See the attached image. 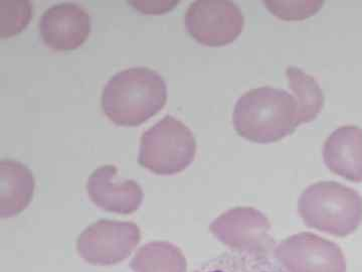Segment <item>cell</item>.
Masks as SVG:
<instances>
[{
  "mask_svg": "<svg viewBox=\"0 0 362 272\" xmlns=\"http://www.w3.org/2000/svg\"><path fill=\"white\" fill-rule=\"evenodd\" d=\"M168 99L165 81L157 72L138 67L117 73L105 85L102 109L120 126H137L163 108Z\"/></svg>",
  "mask_w": 362,
  "mask_h": 272,
  "instance_id": "cell-1",
  "label": "cell"
},
{
  "mask_svg": "<svg viewBox=\"0 0 362 272\" xmlns=\"http://www.w3.org/2000/svg\"><path fill=\"white\" fill-rule=\"evenodd\" d=\"M233 120L240 136L258 143L278 142L299 125L294 97L271 87L245 93L235 104Z\"/></svg>",
  "mask_w": 362,
  "mask_h": 272,
  "instance_id": "cell-2",
  "label": "cell"
},
{
  "mask_svg": "<svg viewBox=\"0 0 362 272\" xmlns=\"http://www.w3.org/2000/svg\"><path fill=\"white\" fill-rule=\"evenodd\" d=\"M299 210L309 226L333 235L346 236L361 224L362 198L352 188L335 181H323L305 191Z\"/></svg>",
  "mask_w": 362,
  "mask_h": 272,
  "instance_id": "cell-3",
  "label": "cell"
},
{
  "mask_svg": "<svg viewBox=\"0 0 362 272\" xmlns=\"http://www.w3.org/2000/svg\"><path fill=\"white\" fill-rule=\"evenodd\" d=\"M197 143L185 124L168 115L142 135L139 164L157 175H173L192 164Z\"/></svg>",
  "mask_w": 362,
  "mask_h": 272,
  "instance_id": "cell-4",
  "label": "cell"
},
{
  "mask_svg": "<svg viewBox=\"0 0 362 272\" xmlns=\"http://www.w3.org/2000/svg\"><path fill=\"white\" fill-rule=\"evenodd\" d=\"M244 16L237 4L228 0H197L185 13V26L194 40L209 47L235 40L244 28Z\"/></svg>",
  "mask_w": 362,
  "mask_h": 272,
  "instance_id": "cell-5",
  "label": "cell"
},
{
  "mask_svg": "<svg viewBox=\"0 0 362 272\" xmlns=\"http://www.w3.org/2000/svg\"><path fill=\"white\" fill-rule=\"evenodd\" d=\"M139 240V228L132 222L101 220L81 234L78 250L90 264L110 266L125 259Z\"/></svg>",
  "mask_w": 362,
  "mask_h": 272,
  "instance_id": "cell-6",
  "label": "cell"
},
{
  "mask_svg": "<svg viewBox=\"0 0 362 272\" xmlns=\"http://www.w3.org/2000/svg\"><path fill=\"white\" fill-rule=\"evenodd\" d=\"M92 28L90 14L76 4L49 7L40 18V37L54 51H71L88 39Z\"/></svg>",
  "mask_w": 362,
  "mask_h": 272,
  "instance_id": "cell-7",
  "label": "cell"
},
{
  "mask_svg": "<svg viewBox=\"0 0 362 272\" xmlns=\"http://www.w3.org/2000/svg\"><path fill=\"white\" fill-rule=\"evenodd\" d=\"M87 191L94 204L115 213H133L142 203L140 186L132 180H119L114 166L96 169L88 180Z\"/></svg>",
  "mask_w": 362,
  "mask_h": 272,
  "instance_id": "cell-8",
  "label": "cell"
},
{
  "mask_svg": "<svg viewBox=\"0 0 362 272\" xmlns=\"http://www.w3.org/2000/svg\"><path fill=\"white\" fill-rule=\"evenodd\" d=\"M328 169L349 181H362V130L342 126L333 131L324 144Z\"/></svg>",
  "mask_w": 362,
  "mask_h": 272,
  "instance_id": "cell-9",
  "label": "cell"
},
{
  "mask_svg": "<svg viewBox=\"0 0 362 272\" xmlns=\"http://www.w3.org/2000/svg\"><path fill=\"white\" fill-rule=\"evenodd\" d=\"M35 178L30 169L18 162H0V216L13 217L30 204Z\"/></svg>",
  "mask_w": 362,
  "mask_h": 272,
  "instance_id": "cell-10",
  "label": "cell"
},
{
  "mask_svg": "<svg viewBox=\"0 0 362 272\" xmlns=\"http://www.w3.org/2000/svg\"><path fill=\"white\" fill-rule=\"evenodd\" d=\"M269 222L259 212L250 208H237L221 215L211 224V231L223 242L262 237L268 230Z\"/></svg>",
  "mask_w": 362,
  "mask_h": 272,
  "instance_id": "cell-11",
  "label": "cell"
},
{
  "mask_svg": "<svg viewBox=\"0 0 362 272\" xmlns=\"http://www.w3.org/2000/svg\"><path fill=\"white\" fill-rule=\"evenodd\" d=\"M192 272H289L278 259L264 253H223Z\"/></svg>",
  "mask_w": 362,
  "mask_h": 272,
  "instance_id": "cell-12",
  "label": "cell"
},
{
  "mask_svg": "<svg viewBox=\"0 0 362 272\" xmlns=\"http://www.w3.org/2000/svg\"><path fill=\"white\" fill-rule=\"evenodd\" d=\"M286 76L296 101L299 124L310 123L323 107L324 95L320 86L315 79L295 67L288 68Z\"/></svg>",
  "mask_w": 362,
  "mask_h": 272,
  "instance_id": "cell-13",
  "label": "cell"
},
{
  "mask_svg": "<svg viewBox=\"0 0 362 272\" xmlns=\"http://www.w3.org/2000/svg\"><path fill=\"white\" fill-rule=\"evenodd\" d=\"M32 18V4L28 0H0V37L18 35Z\"/></svg>",
  "mask_w": 362,
  "mask_h": 272,
  "instance_id": "cell-14",
  "label": "cell"
},
{
  "mask_svg": "<svg viewBox=\"0 0 362 272\" xmlns=\"http://www.w3.org/2000/svg\"><path fill=\"white\" fill-rule=\"evenodd\" d=\"M265 4L272 13L284 20H301L313 16L322 6L320 1H266Z\"/></svg>",
  "mask_w": 362,
  "mask_h": 272,
  "instance_id": "cell-15",
  "label": "cell"
}]
</instances>
